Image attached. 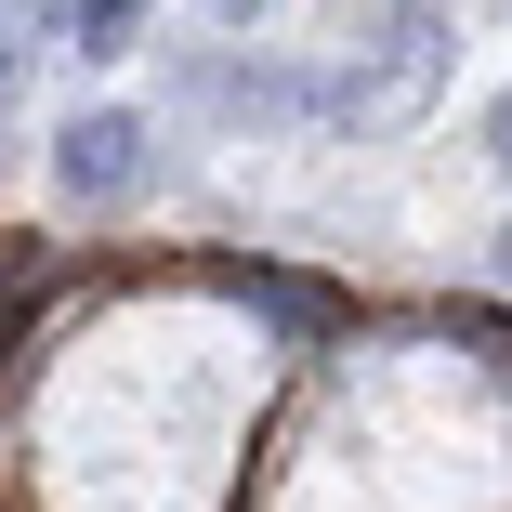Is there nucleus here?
I'll list each match as a JSON object with an SVG mask.
<instances>
[{"mask_svg":"<svg viewBox=\"0 0 512 512\" xmlns=\"http://www.w3.org/2000/svg\"><path fill=\"white\" fill-rule=\"evenodd\" d=\"M145 171H158V132H145L132 106H92V119H66V145H53V184L92 197V211H106V197H132Z\"/></svg>","mask_w":512,"mask_h":512,"instance_id":"nucleus-2","label":"nucleus"},{"mask_svg":"<svg viewBox=\"0 0 512 512\" xmlns=\"http://www.w3.org/2000/svg\"><path fill=\"white\" fill-rule=\"evenodd\" d=\"M197 14H224V27H250V14H263V0H197Z\"/></svg>","mask_w":512,"mask_h":512,"instance_id":"nucleus-6","label":"nucleus"},{"mask_svg":"<svg viewBox=\"0 0 512 512\" xmlns=\"http://www.w3.org/2000/svg\"><path fill=\"white\" fill-rule=\"evenodd\" d=\"M434 79H447V14H434V0H394V27L368 40V66L316 79V106L329 119H421Z\"/></svg>","mask_w":512,"mask_h":512,"instance_id":"nucleus-1","label":"nucleus"},{"mask_svg":"<svg viewBox=\"0 0 512 512\" xmlns=\"http://www.w3.org/2000/svg\"><path fill=\"white\" fill-rule=\"evenodd\" d=\"M224 289H237V302H263L289 342H316V329H329V302H316V289H289V276H224Z\"/></svg>","mask_w":512,"mask_h":512,"instance_id":"nucleus-4","label":"nucleus"},{"mask_svg":"<svg viewBox=\"0 0 512 512\" xmlns=\"http://www.w3.org/2000/svg\"><path fill=\"white\" fill-rule=\"evenodd\" d=\"M40 40H66V53H145V0H40Z\"/></svg>","mask_w":512,"mask_h":512,"instance_id":"nucleus-3","label":"nucleus"},{"mask_svg":"<svg viewBox=\"0 0 512 512\" xmlns=\"http://www.w3.org/2000/svg\"><path fill=\"white\" fill-rule=\"evenodd\" d=\"M499 276H512V224H499Z\"/></svg>","mask_w":512,"mask_h":512,"instance_id":"nucleus-7","label":"nucleus"},{"mask_svg":"<svg viewBox=\"0 0 512 512\" xmlns=\"http://www.w3.org/2000/svg\"><path fill=\"white\" fill-rule=\"evenodd\" d=\"M486 158L512 171V92H499V106H486Z\"/></svg>","mask_w":512,"mask_h":512,"instance_id":"nucleus-5","label":"nucleus"}]
</instances>
